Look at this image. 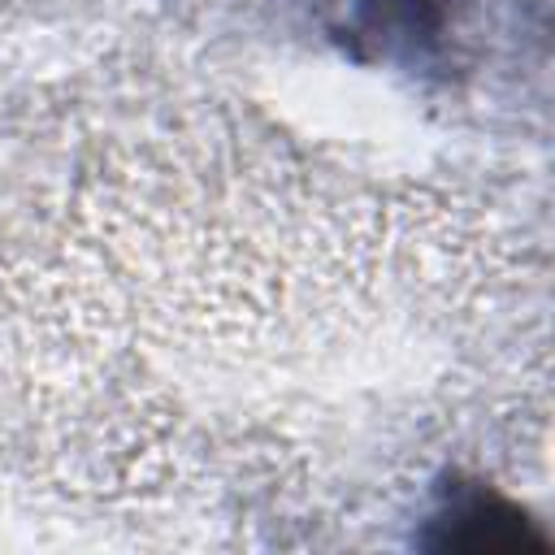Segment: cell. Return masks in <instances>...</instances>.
Segmentation results:
<instances>
[{"mask_svg":"<svg viewBox=\"0 0 555 555\" xmlns=\"http://www.w3.org/2000/svg\"><path fill=\"white\" fill-rule=\"evenodd\" d=\"M455 529L442 538V546H468V551H512L525 546V516H516L499 499H468L451 512Z\"/></svg>","mask_w":555,"mask_h":555,"instance_id":"obj_1","label":"cell"}]
</instances>
